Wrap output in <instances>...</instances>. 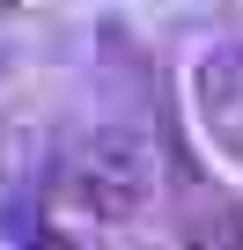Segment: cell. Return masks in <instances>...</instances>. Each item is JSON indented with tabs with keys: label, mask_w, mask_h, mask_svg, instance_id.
<instances>
[{
	"label": "cell",
	"mask_w": 243,
	"mask_h": 250,
	"mask_svg": "<svg viewBox=\"0 0 243 250\" xmlns=\"http://www.w3.org/2000/svg\"><path fill=\"white\" fill-rule=\"evenodd\" d=\"M155 177H162V155L133 125H88V133H74L59 147V199L81 221H133V213H148Z\"/></svg>",
	"instance_id": "6da1fadb"
},
{
	"label": "cell",
	"mask_w": 243,
	"mask_h": 250,
	"mask_svg": "<svg viewBox=\"0 0 243 250\" xmlns=\"http://www.w3.org/2000/svg\"><path fill=\"white\" fill-rule=\"evenodd\" d=\"M192 103H199L206 140H214L228 162H243V44L199 52V66H192Z\"/></svg>",
	"instance_id": "7a4b0ae2"
},
{
	"label": "cell",
	"mask_w": 243,
	"mask_h": 250,
	"mask_svg": "<svg viewBox=\"0 0 243 250\" xmlns=\"http://www.w3.org/2000/svg\"><path fill=\"white\" fill-rule=\"evenodd\" d=\"M177 235H184V250H243V213L221 184L177 177Z\"/></svg>",
	"instance_id": "3957f363"
},
{
	"label": "cell",
	"mask_w": 243,
	"mask_h": 250,
	"mask_svg": "<svg viewBox=\"0 0 243 250\" xmlns=\"http://www.w3.org/2000/svg\"><path fill=\"white\" fill-rule=\"evenodd\" d=\"M8 8H22V0H0V15H8Z\"/></svg>",
	"instance_id": "277c9868"
}]
</instances>
